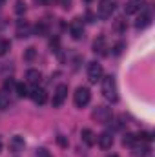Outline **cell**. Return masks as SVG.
Wrapping results in <instances>:
<instances>
[{"label": "cell", "instance_id": "cell-1", "mask_svg": "<svg viewBox=\"0 0 155 157\" xmlns=\"http://www.w3.org/2000/svg\"><path fill=\"white\" fill-rule=\"evenodd\" d=\"M102 80V95L104 99H108L110 102H115L119 99V91H117V82L113 75H108V77L100 78Z\"/></svg>", "mask_w": 155, "mask_h": 157}, {"label": "cell", "instance_id": "cell-2", "mask_svg": "<svg viewBox=\"0 0 155 157\" xmlns=\"http://www.w3.org/2000/svg\"><path fill=\"white\" fill-rule=\"evenodd\" d=\"M89 99H91V93L86 86H78L75 90V93H73V102H75L77 108H84L89 102Z\"/></svg>", "mask_w": 155, "mask_h": 157}, {"label": "cell", "instance_id": "cell-3", "mask_svg": "<svg viewBox=\"0 0 155 157\" xmlns=\"http://www.w3.org/2000/svg\"><path fill=\"white\" fill-rule=\"evenodd\" d=\"M113 11H115V2H113V0H100V2H99L97 13H99L100 18H110Z\"/></svg>", "mask_w": 155, "mask_h": 157}, {"label": "cell", "instance_id": "cell-4", "mask_svg": "<svg viewBox=\"0 0 155 157\" xmlns=\"http://www.w3.org/2000/svg\"><path fill=\"white\" fill-rule=\"evenodd\" d=\"M102 66L99 64V62H89V66H88V80L91 82V84H97L100 78H102Z\"/></svg>", "mask_w": 155, "mask_h": 157}, {"label": "cell", "instance_id": "cell-5", "mask_svg": "<svg viewBox=\"0 0 155 157\" xmlns=\"http://www.w3.org/2000/svg\"><path fill=\"white\" fill-rule=\"evenodd\" d=\"M66 97H68V86L66 84H60V86H57V90H55V93H53V106L55 108H59V106H62V102L66 101Z\"/></svg>", "mask_w": 155, "mask_h": 157}, {"label": "cell", "instance_id": "cell-6", "mask_svg": "<svg viewBox=\"0 0 155 157\" xmlns=\"http://www.w3.org/2000/svg\"><path fill=\"white\" fill-rule=\"evenodd\" d=\"M70 35L75 40H80L84 37V22H82V18H75L70 24Z\"/></svg>", "mask_w": 155, "mask_h": 157}, {"label": "cell", "instance_id": "cell-7", "mask_svg": "<svg viewBox=\"0 0 155 157\" xmlns=\"http://www.w3.org/2000/svg\"><path fill=\"white\" fill-rule=\"evenodd\" d=\"M33 35V28L28 20H18L17 22V37L18 39H28Z\"/></svg>", "mask_w": 155, "mask_h": 157}, {"label": "cell", "instance_id": "cell-8", "mask_svg": "<svg viewBox=\"0 0 155 157\" xmlns=\"http://www.w3.org/2000/svg\"><path fill=\"white\" fill-rule=\"evenodd\" d=\"M24 148H26V141H24V137H20V135H15V137H11L9 139V152L11 154H20V152H24Z\"/></svg>", "mask_w": 155, "mask_h": 157}, {"label": "cell", "instance_id": "cell-9", "mask_svg": "<svg viewBox=\"0 0 155 157\" xmlns=\"http://www.w3.org/2000/svg\"><path fill=\"white\" fill-rule=\"evenodd\" d=\"M93 117L97 119L99 122H102V124H108L112 119H113V115H112V110L110 108H104V106H99L95 112H93Z\"/></svg>", "mask_w": 155, "mask_h": 157}, {"label": "cell", "instance_id": "cell-10", "mask_svg": "<svg viewBox=\"0 0 155 157\" xmlns=\"http://www.w3.org/2000/svg\"><path fill=\"white\" fill-rule=\"evenodd\" d=\"M141 9H144V0H128L124 6V13L126 15H135Z\"/></svg>", "mask_w": 155, "mask_h": 157}, {"label": "cell", "instance_id": "cell-11", "mask_svg": "<svg viewBox=\"0 0 155 157\" xmlns=\"http://www.w3.org/2000/svg\"><path fill=\"white\" fill-rule=\"evenodd\" d=\"M97 143H99V146L102 150H110L113 146V135H112V132H102L97 137Z\"/></svg>", "mask_w": 155, "mask_h": 157}, {"label": "cell", "instance_id": "cell-12", "mask_svg": "<svg viewBox=\"0 0 155 157\" xmlns=\"http://www.w3.org/2000/svg\"><path fill=\"white\" fill-rule=\"evenodd\" d=\"M29 97L33 99L35 104H44V102L47 101V93H46L42 88H39V86H33V90L29 91Z\"/></svg>", "mask_w": 155, "mask_h": 157}, {"label": "cell", "instance_id": "cell-13", "mask_svg": "<svg viewBox=\"0 0 155 157\" xmlns=\"http://www.w3.org/2000/svg\"><path fill=\"white\" fill-rule=\"evenodd\" d=\"M150 22H152V13H150L148 9H144V11H142V15L137 18V22H135V28H137V29H144V28H146Z\"/></svg>", "mask_w": 155, "mask_h": 157}, {"label": "cell", "instance_id": "cell-14", "mask_svg": "<svg viewBox=\"0 0 155 157\" xmlns=\"http://www.w3.org/2000/svg\"><path fill=\"white\" fill-rule=\"evenodd\" d=\"M131 148H133V154L139 155V157H146L148 155V152H150V146H148L146 143H142V141H141V143L135 141V144H133Z\"/></svg>", "mask_w": 155, "mask_h": 157}, {"label": "cell", "instance_id": "cell-15", "mask_svg": "<svg viewBox=\"0 0 155 157\" xmlns=\"http://www.w3.org/2000/svg\"><path fill=\"white\" fill-rule=\"evenodd\" d=\"M80 137H82V141H84V143H86L88 146H93V144L97 143V135H95V133H93L91 130H88V128H86V130H82Z\"/></svg>", "mask_w": 155, "mask_h": 157}, {"label": "cell", "instance_id": "cell-16", "mask_svg": "<svg viewBox=\"0 0 155 157\" xmlns=\"http://www.w3.org/2000/svg\"><path fill=\"white\" fill-rule=\"evenodd\" d=\"M26 78H28V82H31V84L39 86L40 78H42V73H40L39 70H28V73H26Z\"/></svg>", "mask_w": 155, "mask_h": 157}, {"label": "cell", "instance_id": "cell-17", "mask_svg": "<svg viewBox=\"0 0 155 157\" xmlns=\"http://www.w3.org/2000/svg\"><path fill=\"white\" fill-rule=\"evenodd\" d=\"M11 106V97L7 93V90H2L0 91V110H7Z\"/></svg>", "mask_w": 155, "mask_h": 157}, {"label": "cell", "instance_id": "cell-18", "mask_svg": "<svg viewBox=\"0 0 155 157\" xmlns=\"http://www.w3.org/2000/svg\"><path fill=\"white\" fill-rule=\"evenodd\" d=\"M104 44H106L104 37H99V39L93 42V51H95V53H99V55H104V53H106V51H104V49H106V46H104Z\"/></svg>", "mask_w": 155, "mask_h": 157}, {"label": "cell", "instance_id": "cell-19", "mask_svg": "<svg viewBox=\"0 0 155 157\" xmlns=\"http://www.w3.org/2000/svg\"><path fill=\"white\" fill-rule=\"evenodd\" d=\"M15 91H17L18 97H29V90H28V86L22 84V82H17V84H15Z\"/></svg>", "mask_w": 155, "mask_h": 157}, {"label": "cell", "instance_id": "cell-20", "mask_svg": "<svg viewBox=\"0 0 155 157\" xmlns=\"http://www.w3.org/2000/svg\"><path fill=\"white\" fill-rule=\"evenodd\" d=\"M135 141H137V139H135L133 133H126V135L122 137V144H124V146H133Z\"/></svg>", "mask_w": 155, "mask_h": 157}, {"label": "cell", "instance_id": "cell-21", "mask_svg": "<svg viewBox=\"0 0 155 157\" xmlns=\"http://www.w3.org/2000/svg\"><path fill=\"white\" fill-rule=\"evenodd\" d=\"M115 31L117 33H124V31H126V20H124L122 17L115 20Z\"/></svg>", "mask_w": 155, "mask_h": 157}, {"label": "cell", "instance_id": "cell-22", "mask_svg": "<svg viewBox=\"0 0 155 157\" xmlns=\"http://www.w3.org/2000/svg\"><path fill=\"white\" fill-rule=\"evenodd\" d=\"M15 13H17V15L26 13V2H24V0H17V2H15Z\"/></svg>", "mask_w": 155, "mask_h": 157}, {"label": "cell", "instance_id": "cell-23", "mask_svg": "<svg viewBox=\"0 0 155 157\" xmlns=\"http://www.w3.org/2000/svg\"><path fill=\"white\" fill-rule=\"evenodd\" d=\"M9 48H11V44H9V40H6V39H0V57H2V55H6V53L9 51Z\"/></svg>", "mask_w": 155, "mask_h": 157}, {"label": "cell", "instance_id": "cell-24", "mask_svg": "<svg viewBox=\"0 0 155 157\" xmlns=\"http://www.w3.org/2000/svg\"><path fill=\"white\" fill-rule=\"evenodd\" d=\"M35 31H37V35L44 37V35H47V26H46L44 22H40V24H37V26H35Z\"/></svg>", "mask_w": 155, "mask_h": 157}, {"label": "cell", "instance_id": "cell-25", "mask_svg": "<svg viewBox=\"0 0 155 157\" xmlns=\"http://www.w3.org/2000/svg\"><path fill=\"white\" fill-rule=\"evenodd\" d=\"M35 57H37V49H35V48H28L26 53H24V59H26V60H33Z\"/></svg>", "mask_w": 155, "mask_h": 157}, {"label": "cell", "instance_id": "cell-26", "mask_svg": "<svg viewBox=\"0 0 155 157\" xmlns=\"http://www.w3.org/2000/svg\"><path fill=\"white\" fill-rule=\"evenodd\" d=\"M124 48H126V44H124V42H117L115 46H113V49H112V55H120Z\"/></svg>", "mask_w": 155, "mask_h": 157}, {"label": "cell", "instance_id": "cell-27", "mask_svg": "<svg viewBox=\"0 0 155 157\" xmlns=\"http://www.w3.org/2000/svg\"><path fill=\"white\" fill-rule=\"evenodd\" d=\"M35 157H51V154H49L46 148H39V150H37V155H35Z\"/></svg>", "mask_w": 155, "mask_h": 157}, {"label": "cell", "instance_id": "cell-28", "mask_svg": "<svg viewBox=\"0 0 155 157\" xmlns=\"http://www.w3.org/2000/svg\"><path fill=\"white\" fill-rule=\"evenodd\" d=\"M57 141H59V144H60V146H68V143H66V139H64L62 135H59V137H57Z\"/></svg>", "mask_w": 155, "mask_h": 157}, {"label": "cell", "instance_id": "cell-29", "mask_svg": "<svg viewBox=\"0 0 155 157\" xmlns=\"http://www.w3.org/2000/svg\"><path fill=\"white\" fill-rule=\"evenodd\" d=\"M70 4H71V0H60V6H62L64 9H68V7H70Z\"/></svg>", "mask_w": 155, "mask_h": 157}, {"label": "cell", "instance_id": "cell-30", "mask_svg": "<svg viewBox=\"0 0 155 157\" xmlns=\"http://www.w3.org/2000/svg\"><path fill=\"white\" fill-rule=\"evenodd\" d=\"M35 2H37V4H46L47 0H35Z\"/></svg>", "mask_w": 155, "mask_h": 157}, {"label": "cell", "instance_id": "cell-31", "mask_svg": "<svg viewBox=\"0 0 155 157\" xmlns=\"http://www.w3.org/2000/svg\"><path fill=\"white\" fill-rule=\"evenodd\" d=\"M0 148H2V141H0Z\"/></svg>", "mask_w": 155, "mask_h": 157}, {"label": "cell", "instance_id": "cell-32", "mask_svg": "<svg viewBox=\"0 0 155 157\" xmlns=\"http://www.w3.org/2000/svg\"><path fill=\"white\" fill-rule=\"evenodd\" d=\"M110 157H117V155H110Z\"/></svg>", "mask_w": 155, "mask_h": 157}, {"label": "cell", "instance_id": "cell-33", "mask_svg": "<svg viewBox=\"0 0 155 157\" xmlns=\"http://www.w3.org/2000/svg\"><path fill=\"white\" fill-rule=\"evenodd\" d=\"M86 2H91V0H86Z\"/></svg>", "mask_w": 155, "mask_h": 157}, {"label": "cell", "instance_id": "cell-34", "mask_svg": "<svg viewBox=\"0 0 155 157\" xmlns=\"http://www.w3.org/2000/svg\"><path fill=\"white\" fill-rule=\"evenodd\" d=\"M47 2H49V0H47ZM51 2H53V0H51Z\"/></svg>", "mask_w": 155, "mask_h": 157}]
</instances>
